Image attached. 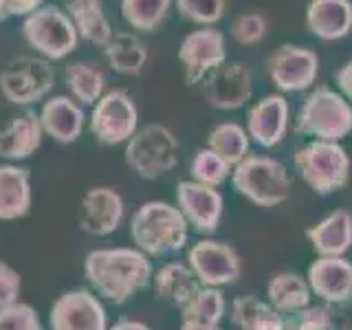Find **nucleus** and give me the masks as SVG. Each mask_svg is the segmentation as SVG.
Wrapping results in <instances>:
<instances>
[{
    "label": "nucleus",
    "mask_w": 352,
    "mask_h": 330,
    "mask_svg": "<svg viewBox=\"0 0 352 330\" xmlns=\"http://www.w3.org/2000/svg\"><path fill=\"white\" fill-rule=\"evenodd\" d=\"M84 275L99 297L110 304H124L150 284L152 264L139 249H95L84 260Z\"/></svg>",
    "instance_id": "f257e3e1"
},
{
    "label": "nucleus",
    "mask_w": 352,
    "mask_h": 330,
    "mask_svg": "<svg viewBox=\"0 0 352 330\" xmlns=\"http://www.w3.org/2000/svg\"><path fill=\"white\" fill-rule=\"evenodd\" d=\"M187 225L179 207L165 201L143 203L130 220V236L148 258H163L187 245Z\"/></svg>",
    "instance_id": "f03ea898"
},
{
    "label": "nucleus",
    "mask_w": 352,
    "mask_h": 330,
    "mask_svg": "<svg viewBox=\"0 0 352 330\" xmlns=\"http://www.w3.org/2000/svg\"><path fill=\"white\" fill-rule=\"evenodd\" d=\"M295 170L317 196L344 190L350 181L352 161L348 152L333 141H311L293 154Z\"/></svg>",
    "instance_id": "7ed1b4c3"
},
{
    "label": "nucleus",
    "mask_w": 352,
    "mask_h": 330,
    "mask_svg": "<svg viewBox=\"0 0 352 330\" xmlns=\"http://www.w3.org/2000/svg\"><path fill=\"white\" fill-rule=\"evenodd\" d=\"M295 130L300 135L315 137V141L339 143L352 132V104L333 88L317 86L304 99Z\"/></svg>",
    "instance_id": "20e7f679"
},
{
    "label": "nucleus",
    "mask_w": 352,
    "mask_h": 330,
    "mask_svg": "<svg viewBox=\"0 0 352 330\" xmlns=\"http://www.w3.org/2000/svg\"><path fill=\"white\" fill-rule=\"evenodd\" d=\"M234 190L258 207H278L291 194V179L284 163L271 157H249L231 170Z\"/></svg>",
    "instance_id": "39448f33"
},
{
    "label": "nucleus",
    "mask_w": 352,
    "mask_h": 330,
    "mask_svg": "<svg viewBox=\"0 0 352 330\" xmlns=\"http://www.w3.org/2000/svg\"><path fill=\"white\" fill-rule=\"evenodd\" d=\"M124 157L137 176L154 181L179 165V141L168 126L148 124L130 137Z\"/></svg>",
    "instance_id": "423d86ee"
},
{
    "label": "nucleus",
    "mask_w": 352,
    "mask_h": 330,
    "mask_svg": "<svg viewBox=\"0 0 352 330\" xmlns=\"http://www.w3.org/2000/svg\"><path fill=\"white\" fill-rule=\"evenodd\" d=\"M22 36L31 49H36L44 60H64L77 49V29L66 9L55 5H42L22 22Z\"/></svg>",
    "instance_id": "0eeeda50"
},
{
    "label": "nucleus",
    "mask_w": 352,
    "mask_h": 330,
    "mask_svg": "<svg viewBox=\"0 0 352 330\" xmlns=\"http://www.w3.org/2000/svg\"><path fill=\"white\" fill-rule=\"evenodd\" d=\"M91 132L102 146H119L128 143L130 137L139 130V113L132 97L126 91H108L93 106Z\"/></svg>",
    "instance_id": "6e6552de"
},
{
    "label": "nucleus",
    "mask_w": 352,
    "mask_h": 330,
    "mask_svg": "<svg viewBox=\"0 0 352 330\" xmlns=\"http://www.w3.org/2000/svg\"><path fill=\"white\" fill-rule=\"evenodd\" d=\"M55 73L44 58H18L0 73V93L16 106H29L44 99L53 88Z\"/></svg>",
    "instance_id": "1a4fd4ad"
},
{
    "label": "nucleus",
    "mask_w": 352,
    "mask_h": 330,
    "mask_svg": "<svg viewBox=\"0 0 352 330\" xmlns=\"http://www.w3.org/2000/svg\"><path fill=\"white\" fill-rule=\"evenodd\" d=\"M187 267L192 269L201 286H212V289L238 282L242 273L238 251L218 240H198L187 253Z\"/></svg>",
    "instance_id": "9d476101"
},
{
    "label": "nucleus",
    "mask_w": 352,
    "mask_h": 330,
    "mask_svg": "<svg viewBox=\"0 0 352 330\" xmlns=\"http://www.w3.org/2000/svg\"><path fill=\"white\" fill-rule=\"evenodd\" d=\"M267 73L282 93H300L311 88L319 73V58L313 49L282 44L267 60Z\"/></svg>",
    "instance_id": "9b49d317"
},
{
    "label": "nucleus",
    "mask_w": 352,
    "mask_h": 330,
    "mask_svg": "<svg viewBox=\"0 0 352 330\" xmlns=\"http://www.w3.org/2000/svg\"><path fill=\"white\" fill-rule=\"evenodd\" d=\"M179 60L185 69V82L190 86L201 84L214 69L227 62L225 33L212 27L187 33L179 47Z\"/></svg>",
    "instance_id": "f8f14e48"
},
{
    "label": "nucleus",
    "mask_w": 352,
    "mask_h": 330,
    "mask_svg": "<svg viewBox=\"0 0 352 330\" xmlns=\"http://www.w3.org/2000/svg\"><path fill=\"white\" fill-rule=\"evenodd\" d=\"M49 326L51 330H108V315L97 295L73 289L53 302Z\"/></svg>",
    "instance_id": "ddd939ff"
},
{
    "label": "nucleus",
    "mask_w": 352,
    "mask_h": 330,
    "mask_svg": "<svg viewBox=\"0 0 352 330\" xmlns=\"http://www.w3.org/2000/svg\"><path fill=\"white\" fill-rule=\"evenodd\" d=\"M201 88L212 108L238 110L251 99V71L245 62H225L205 77Z\"/></svg>",
    "instance_id": "4468645a"
},
{
    "label": "nucleus",
    "mask_w": 352,
    "mask_h": 330,
    "mask_svg": "<svg viewBox=\"0 0 352 330\" xmlns=\"http://www.w3.org/2000/svg\"><path fill=\"white\" fill-rule=\"evenodd\" d=\"M176 205L185 216L187 225L198 234H214L223 218V196L216 187H207L196 181H181L176 185Z\"/></svg>",
    "instance_id": "2eb2a0df"
},
{
    "label": "nucleus",
    "mask_w": 352,
    "mask_h": 330,
    "mask_svg": "<svg viewBox=\"0 0 352 330\" xmlns=\"http://www.w3.org/2000/svg\"><path fill=\"white\" fill-rule=\"evenodd\" d=\"M126 216V203L113 187H93L82 198L80 229L88 236H110Z\"/></svg>",
    "instance_id": "dca6fc26"
},
{
    "label": "nucleus",
    "mask_w": 352,
    "mask_h": 330,
    "mask_svg": "<svg viewBox=\"0 0 352 330\" xmlns=\"http://www.w3.org/2000/svg\"><path fill=\"white\" fill-rule=\"evenodd\" d=\"M289 130V102L273 93L262 97L247 113V135L262 148H275Z\"/></svg>",
    "instance_id": "f3484780"
},
{
    "label": "nucleus",
    "mask_w": 352,
    "mask_h": 330,
    "mask_svg": "<svg viewBox=\"0 0 352 330\" xmlns=\"http://www.w3.org/2000/svg\"><path fill=\"white\" fill-rule=\"evenodd\" d=\"M308 286L324 304L352 300V262L346 258H317L308 269Z\"/></svg>",
    "instance_id": "a211bd4d"
},
{
    "label": "nucleus",
    "mask_w": 352,
    "mask_h": 330,
    "mask_svg": "<svg viewBox=\"0 0 352 330\" xmlns=\"http://www.w3.org/2000/svg\"><path fill=\"white\" fill-rule=\"evenodd\" d=\"M40 126L44 135H49L53 141L64 143H75L82 137L84 130V121L86 115L82 106L75 102V99L66 97V95H55L42 104L40 110Z\"/></svg>",
    "instance_id": "6ab92c4d"
},
{
    "label": "nucleus",
    "mask_w": 352,
    "mask_h": 330,
    "mask_svg": "<svg viewBox=\"0 0 352 330\" xmlns=\"http://www.w3.org/2000/svg\"><path fill=\"white\" fill-rule=\"evenodd\" d=\"M306 238L319 258H344L352 249V214L348 209H335L306 229Z\"/></svg>",
    "instance_id": "aec40b11"
},
{
    "label": "nucleus",
    "mask_w": 352,
    "mask_h": 330,
    "mask_svg": "<svg viewBox=\"0 0 352 330\" xmlns=\"http://www.w3.org/2000/svg\"><path fill=\"white\" fill-rule=\"evenodd\" d=\"M306 29L315 38L333 42L352 31L350 0H311L306 7Z\"/></svg>",
    "instance_id": "412c9836"
},
{
    "label": "nucleus",
    "mask_w": 352,
    "mask_h": 330,
    "mask_svg": "<svg viewBox=\"0 0 352 330\" xmlns=\"http://www.w3.org/2000/svg\"><path fill=\"white\" fill-rule=\"evenodd\" d=\"M42 126L36 113H22L0 128V157L9 161L29 159L42 143Z\"/></svg>",
    "instance_id": "4be33fe9"
},
{
    "label": "nucleus",
    "mask_w": 352,
    "mask_h": 330,
    "mask_svg": "<svg viewBox=\"0 0 352 330\" xmlns=\"http://www.w3.org/2000/svg\"><path fill=\"white\" fill-rule=\"evenodd\" d=\"M31 209V176L18 165H0V220H18Z\"/></svg>",
    "instance_id": "5701e85b"
},
{
    "label": "nucleus",
    "mask_w": 352,
    "mask_h": 330,
    "mask_svg": "<svg viewBox=\"0 0 352 330\" xmlns=\"http://www.w3.org/2000/svg\"><path fill=\"white\" fill-rule=\"evenodd\" d=\"M66 14L73 20L77 36L82 40L104 49L113 40V27L104 14L102 0H69L66 3Z\"/></svg>",
    "instance_id": "b1692460"
},
{
    "label": "nucleus",
    "mask_w": 352,
    "mask_h": 330,
    "mask_svg": "<svg viewBox=\"0 0 352 330\" xmlns=\"http://www.w3.org/2000/svg\"><path fill=\"white\" fill-rule=\"evenodd\" d=\"M152 282L159 300L170 302L179 308H183L201 289V282L196 280L192 269L183 262L165 264V267H161L152 275Z\"/></svg>",
    "instance_id": "393cba45"
},
{
    "label": "nucleus",
    "mask_w": 352,
    "mask_h": 330,
    "mask_svg": "<svg viewBox=\"0 0 352 330\" xmlns=\"http://www.w3.org/2000/svg\"><path fill=\"white\" fill-rule=\"evenodd\" d=\"M267 295L269 304L278 311L280 315H295L302 308L311 306L313 291L308 286V280H304L302 275L282 271L275 273L267 284Z\"/></svg>",
    "instance_id": "a878e982"
},
{
    "label": "nucleus",
    "mask_w": 352,
    "mask_h": 330,
    "mask_svg": "<svg viewBox=\"0 0 352 330\" xmlns=\"http://www.w3.org/2000/svg\"><path fill=\"white\" fill-rule=\"evenodd\" d=\"M231 322L240 330H282L286 319L260 297L242 295L231 304Z\"/></svg>",
    "instance_id": "bb28decb"
},
{
    "label": "nucleus",
    "mask_w": 352,
    "mask_h": 330,
    "mask_svg": "<svg viewBox=\"0 0 352 330\" xmlns=\"http://www.w3.org/2000/svg\"><path fill=\"white\" fill-rule=\"evenodd\" d=\"M64 80L75 102L86 106H95L106 93V73L93 62L66 64Z\"/></svg>",
    "instance_id": "cd10ccee"
},
{
    "label": "nucleus",
    "mask_w": 352,
    "mask_h": 330,
    "mask_svg": "<svg viewBox=\"0 0 352 330\" xmlns=\"http://www.w3.org/2000/svg\"><path fill=\"white\" fill-rule=\"evenodd\" d=\"M102 51L110 69L121 75H137L148 62L146 44L132 33H115Z\"/></svg>",
    "instance_id": "c85d7f7f"
},
{
    "label": "nucleus",
    "mask_w": 352,
    "mask_h": 330,
    "mask_svg": "<svg viewBox=\"0 0 352 330\" xmlns=\"http://www.w3.org/2000/svg\"><path fill=\"white\" fill-rule=\"evenodd\" d=\"M207 148L214 150L220 159L231 165V168H236L238 163H242L249 157L251 139L242 126L234 124V121H225V124H218L209 132Z\"/></svg>",
    "instance_id": "c756f323"
},
{
    "label": "nucleus",
    "mask_w": 352,
    "mask_h": 330,
    "mask_svg": "<svg viewBox=\"0 0 352 330\" xmlns=\"http://www.w3.org/2000/svg\"><path fill=\"white\" fill-rule=\"evenodd\" d=\"M225 311H227V302H225L223 291L212 289V286H201L192 300L181 308V315H183V322L220 326Z\"/></svg>",
    "instance_id": "7c9ffc66"
},
{
    "label": "nucleus",
    "mask_w": 352,
    "mask_h": 330,
    "mask_svg": "<svg viewBox=\"0 0 352 330\" xmlns=\"http://www.w3.org/2000/svg\"><path fill=\"white\" fill-rule=\"evenodd\" d=\"M172 0H121V14L137 31H154L168 16Z\"/></svg>",
    "instance_id": "2f4dec72"
},
{
    "label": "nucleus",
    "mask_w": 352,
    "mask_h": 330,
    "mask_svg": "<svg viewBox=\"0 0 352 330\" xmlns=\"http://www.w3.org/2000/svg\"><path fill=\"white\" fill-rule=\"evenodd\" d=\"M231 165L223 161L214 150L201 148L190 163V172H192V181L207 185V187H218L223 185L229 176H231Z\"/></svg>",
    "instance_id": "473e14b6"
},
{
    "label": "nucleus",
    "mask_w": 352,
    "mask_h": 330,
    "mask_svg": "<svg viewBox=\"0 0 352 330\" xmlns=\"http://www.w3.org/2000/svg\"><path fill=\"white\" fill-rule=\"evenodd\" d=\"M176 9L185 20L212 27L225 14V0H176Z\"/></svg>",
    "instance_id": "72a5a7b5"
},
{
    "label": "nucleus",
    "mask_w": 352,
    "mask_h": 330,
    "mask_svg": "<svg viewBox=\"0 0 352 330\" xmlns=\"http://www.w3.org/2000/svg\"><path fill=\"white\" fill-rule=\"evenodd\" d=\"M267 27L269 22L262 14H256V11H251V14H242L238 16L234 22H231V36L238 44H258L264 36H267Z\"/></svg>",
    "instance_id": "f704fd0d"
},
{
    "label": "nucleus",
    "mask_w": 352,
    "mask_h": 330,
    "mask_svg": "<svg viewBox=\"0 0 352 330\" xmlns=\"http://www.w3.org/2000/svg\"><path fill=\"white\" fill-rule=\"evenodd\" d=\"M0 330H42V322L36 308L16 302L0 311Z\"/></svg>",
    "instance_id": "c9c22d12"
},
{
    "label": "nucleus",
    "mask_w": 352,
    "mask_h": 330,
    "mask_svg": "<svg viewBox=\"0 0 352 330\" xmlns=\"http://www.w3.org/2000/svg\"><path fill=\"white\" fill-rule=\"evenodd\" d=\"M291 324L295 330H330V304L306 306L295 313Z\"/></svg>",
    "instance_id": "e433bc0d"
},
{
    "label": "nucleus",
    "mask_w": 352,
    "mask_h": 330,
    "mask_svg": "<svg viewBox=\"0 0 352 330\" xmlns=\"http://www.w3.org/2000/svg\"><path fill=\"white\" fill-rule=\"evenodd\" d=\"M20 295V275L7 262L0 260V311L18 302Z\"/></svg>",
    "instance_id": "4c0bfd02"
},
{
    "label": "nucleus",
    "mask_w": 352,
    "mask_h": 330,
    "mask_svg": "<svg viewBox=\"0 0 352 330\" xmlns=\"http://www.w3.org/2000/svg\"><path fill=\"white\" fill-rule=\"evenodd\" d=\"M44 0H0V22L14 16H29L42 7Z\"/></svg>",
    "instance_id": "58836bf2"
},
{
    "label": "nucleus",
    "mask_w": 352,
    "mask_h": 330,
    "mask_svg": "<svg viewBox=\"0 0 352 330\" xmlns=\"http://www.w3.org/2000/svg\"><path fill=\"white\" fill-rule=\"evenodd\" d=\"M330 330H352V306H350V302L330 306Z\"/></svg>",
    "instance_id": "ea45409f"
},
{
    "label": "nucleus",
    "mask_w": 352,
    "mask_h": 330,
    "mask_svg": "<svg viewBox=\"0 0 352 330\" xmlns=\"http://www.w3.org/2000/svg\"><path fill=\"white\" fill-rule=\"evenodd\" d=\"M335 80H337L339 91L344 93V97L352 102V60H348L346 64H341V69L337 71Z\"/></svg>",
    "instance_id": "a19ab883"
},
{
    "label": "nucleus",
    "mask_w": 352,
    "mask_h": 330,
    "mask_svg": "<svg viewBox=\"0 0 352 330\" xmlns=\"http://www.w3.org/2000/svg\"><path fill=\"white\" fill-rule=\"evenodd\" d=\"M108 330H150L148 324H143V322H137V319H119V322L113 326V328H108Z\"/></svg>",
    "instance_id": "79ce46f5"
},
{
    "label": "nucleus",
    "mask_w": 352,
    "mask_h": 330,
    "mask_svg": "<svg viewBox=\"0 0 352 330\" xmlns=\"http://www.w3.org/2000/svg\"><path fill=\"white\" fill-rule=\"evenodd\" d=\"M181 330H220V326H212V324H196V322H181Z\"/></svg>",
    "instance_id": "37998d69"
},
{
    "label": "nucleus",
    "mask_w": 352,
    "mask_h": 330,
    "mask_svg": "<svg viewBox=\"0 0 352 330\" xmlns=\"http://www.w3.org/2000/svg\"><path fill=\"white\" fill-rule=\"evenodd\" d=\"M282 330H295V326L291 324V319H286V322H284V328Z\"/></svg>",
    "instance_id": "c03bdc74"
}]
</instances>
